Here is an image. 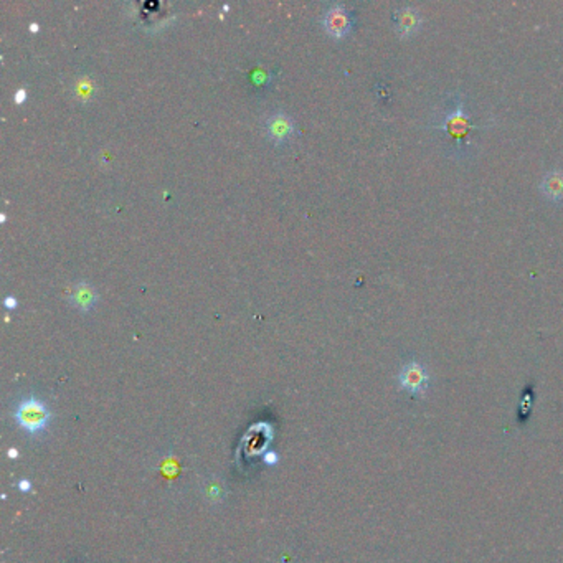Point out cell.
Returning <instances> with one entry per match:
<instances>
[{
	"label": "cell",
	"mask_w": 563,
	"mask_h": 563,
	"mask_svg": "<svg viewBox=\"0 0 563 563\" xmlns=\"http://www.w3.org/2000/svg\"><path fill=\"white\" fill-rule=\"evenodd\" d=\"M474 127L476 126L467 116L464 99L461 98V94H451L446 99L443 116L438 119L435 129L441 132L457 157H467L471 154L469 134Z\"/></svg>",
	"instance_id": "obj_1"
},
{
	"label": "cell",
	"mask_w": 563,
	"mask_h": 563,
	"mask_svg": "<svg viewBox=\"0 0 563 563\" xmlns=\"http://www.w3.org/2000/svg\"><path fill=\"white\" fill-rule=\"evenodd\" d=\"M50 419V410L35 397L22 400L15 410V422L18 423V426L25 429L30 435L42 433L43 429L49 426Z\"/></svg>",
	"instance_id": "obj_2"
},
{
	"label": "cell",
	"mask_w": 563,
	"mask_h": 563,
	"mask_svg": "<svg viewBox=\"0 0 563 563\" xmlns=\"http://www.w3.org/2000/svg\"><path fill=\"white\" fill-rule=\"evenodd\" d=\"M398 384L405 392L412 393L413 397L424 393L429 385V375L422 362L410 360L402 367L398 374Z\"/></svg>",
	"instance_id": "obj_3"
},
{
	"label": "cell",
	"mask_w": 563,
	"mask_h": 563,
	"mask_svg": "<svg viewBox=\"0 0 563 563\" xmlns=\"http://www.w3.org/2000/svg\"><path fill=\"white\" fill-rule=\"evenodd\" d=\"M324 27L332 37L342 38L350 32L352 18L350 13L342 4H332L324 13Z\"/></svg>",
	"instance_id": "obj_4"
},
{
	"label": "cell",
	"mask_w": 563,
	"mask_h": 563,
	"mask_svg": "<svg viewBox=\"0 0 563 563\" xmlns=\"http://www.w3.org/2000/svg\"><path fill=\"white\" fill-rule=\"evenodd\" d=\"M423 23V17L418 8L412 6L400 7L393 12V25L395 30L402 38H410L419 30Z\"/></svg>",
	"instance_id": "obj_5"
},
{
	"label": "cell",
	"mask_w": 563,
	"mask_h": 563,
	"mask_svg": "<svg viewBox=\"0 0 563 563\" xmlns=\"http://www.w3.org/2000/svg\"><path fill=\"white\" fill-rule=\"evenodd\" d=\"M543 197L553 203L563 202V170L553 169L548 170L538 185Z\"/></svg>",
	"instance_id": "obj_6"
},
{
	"label": "cell",
	"mask_w": 563,
	"mask_h": 563,
	"mask_svg": "<svg viewBox=\"0 0 563 563\" xmlns=\"http://www.w3.org/2000/svg\"><path fill=\"white\" fill-rule=\"evenodd\" d=\"M266 132L276 142L284 141L293 132V121L284 113H274L266 119Z\"/></svg>",
	"instance_id": "obj_7"
},
{
	"label": "cell",
	"mask_w": 563,
	"mask_h": 563,
	"mask_svg": "<svg viewBox=\"0 0 563 563\" xmlns=\"http://www.w3.org/2000/svg\"><path fill=\"white\" fill-rule=\"evenodd\" d=\"M96 291L91 284H88L86 281H80L78 284L75 286V289L71 291V303L75 304L76 308L80 309H89L93 308V304L96 303Z\"/></svg>",
	"instance_id": "obj_8"
},
{
	"label": "cell",
	"mask_w": 563,
	"mask_h": 563,
	"mask_svg": "<svg viewBox=\"0 0 563 563\" xmlns=\"http://www.w3.org/2000/svg\"><path fill=\"white\" fill-rule=\"evenodd\" d=\"M75 94L78 96L81 101H86L94 94V83L91 78L88 76H80L78 80L75 81Z\"/></svg>",
	"instance_id": "obj_9"
},
{
	"label": "cell",
	"mask_w": 563,
	"mask_h": 563,
	"mask_svg": "<svg viewBox=\"0 0 563 563\" xmlns=\"http://www.w3.org/2000/svg\"><path fill=\"white\" fill-rule=\"evenodd\" d=\"M27 99V89L25 88H20V89H17L15 93H13V101L15 103H23Z\"/></svg>",
	"instance_id": "obj_10"
},
{
	"label": "cell",
	"mask_w": 563,
	"mask_h": 563,
	"mask_svg": "<svg viewBox=\"0 0 563 563\" xmlns=\"http://www.w3.org/2000/svg\"><path fill=\"white\" fill-rule=\"evenodd\" d=\"M4 306H6L7 309H13L17 306V299L13 298V296H7V298L4 299Z\"/></svg>",
	"instance_id": "obj_11"
},
{
	"label": "cell",
	"mask_w": 563,
	"mask_h": 563,
	"mask_svg": "<svg viewBox=\"0 0 563 563\" xmlns=\"http://www.w3.org/2000/svg\"><path fill=\"white\" fill-rule=\"evenodd\" d=\"M18 489L22 491V493H28V491L32 489V484H30V481H20V483H18Z\"/></svg>",
	"instance_id": "obj_12"
},
{
	"label": "cell",
	"mask_w": 563,
	"mask_h": 563,
	"mask_svg": "<svg viewBox=\"0 0 563 563\" xmlns=\"http://www.w3.org/2000/svg\"><path fill=\"white\" fill-rule=\"evenodd\" d=\"M265 462L266 464H274V462H278V456L274 453H268V455H265Z\"/></svg>",
	"instance_id": "obj_13"
},
{
	"label": "cell",
	"mask_w": 563,
	"mask_h": 563,
	"mask_svg": "<svg viewBox=\"0 0 563 563\" xmlns=\"http://www.w3.org/2000/svg\"><path fill=\"white\" fill-rule=\"evenodd\" d=\"M30 30H32V32H37V30H38V23L33 22L32 25H30Z\"/></svg>",
	"instance_id": "obj_14"
}]
</instances>
